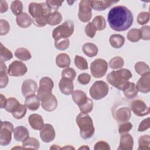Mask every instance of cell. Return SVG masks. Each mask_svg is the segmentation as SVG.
I'll return each mask as SVG.
<instances>
[{
	"label": "cell",
	"instance_id": "2",
	"mask_svg": "<svg viewBox=\"0 0 150 150\" xmlns=\"http://www.w3.org/2000/svg\"><path fill=\"white\" fill-rule=\"evenodd\" d=\"M28 9L35 26L43 27L47 24V18L52 13V10L46 2H31Z\"/></svg>",
	"mask_w": 150,
	"mask_h": 150
},
{
	"label": "cell",
	"instance_id": "60",
	"mask_svg": "<svg viewBox=\"0 0 150 150\" xmlns=\"http://www.w3.org/2000/svg\"><path fill=\"white\" fill-rule=\"evenodd\" d=\"M90 149V148L88 146H87V145H85V146H82L81 147H80L79 148V149Z\"/></svg>",
	"mask_w": 150,
	"mask_h": 150
},
{
	"label": "cell",
	"instance_id": "33",
	"mask_svg": "<svg viewBox=\"0 0 150 150\" xmlns=\"http://www.w3.org/2000/svg\"><path fill=\"white\" fill-rule=\"evenodd\" d=\"M15 56L16 58L22 61L28 60L32 57L30 52L24 47H19L17 49L15 52Z\"/></svg>",
	"mask_w": 150,
	"mask_h": 150
},
{
	"label": "cell",
	"instance_id": "55",
	"mask_svg": "<svg viewBox=\"0 0 150 150\" xmlns=\"http://www.w3.org/2000/svg\"><path fill=\"white\" fill-rule=\"evenodd\" d=\"M150 127V121L149 118L148 117L144 120H142L139 125L138 131L139 132H144L148 129Z\"/></svg>",
	"mask_w": 150,
	"mask_h": 150
},
{
	"label": "cell",
	"instance_id": "51",
	"mask_svg": "<svg viewBox=\"0 0 150 150\" xmlns=\"http://www.w3.org/2000/svg\"><path fill=\"white\" fill-rule=\"evenodd\" d=\"M139 30L141 34V39L144 40H149L150 39V27L148 25H145Z\"/></svg>",
	"mask_w": 150,
	"mask_h": 150
},
{
	"label": "cell",
	"instance_id": "11",
	"mask_svg": "<svg viewBox=\"0 0 150 150\" xmlns=\"http://www.w3.org/2000/svg\"><path fill=\"white\" fill-rule=\"evenodd\" d=\"M28 71V69L25 63L21 61L14 60L9 66L8 74L10 76L21 77L25 75Z\"/></svg>",
	"mask_w": 150,
	"mask_h": 150
},
{
	"label": "cell",
	"instance_id": "14",
	"mask_svg": "<svg viewBox=\"0 0 150 150\" xmlns=\"http://www.w3.org/2000/svg\"><path fill=\"white\" fill-rule=\"evenodd\" d=\"M38 89V85L35 81L32 79H26L24 80L22 84L21 91L25 97L35 94Z\"/></svg>",
	"mask_w": 150,
	"mask_h": 150
},
{
	"label": "cell",
	"instance_id": "25",
	"mask_svg": "<svg viewBox=\"0 0 150 150\" xmlns=\"http://www.w3.org/2000/svg\"><path fill=\"white\" fill-rule=\"evenodd\" d=\"M25 105L27 108L31 111L37 110L40 106V100L35 94L26 97Z\"/></svg>",
	"mask_w": 150,
	"mask_h": 150
},
{
	"label": "cell",
	"instance_id": "47",
	"mask_svg": "<svg viewBox=\"0 0 150 150\" xmlns=\"http://www.w3.org/2000/svg\"><path fill=\"white\" fill-rule=\"evenodd\" d=\"M149 21V13L148 12H141L137 16V22L139 25H145Z\"/></svg>",
	"mask_w": 150,
	"mask_h": 150
},
{
	"label": "cell",
	"instance_id": "9",
	"mask_svg": "<svg viewBox=\"0 0 150 150\" xmlns=\"http://www.w3.org/2000/svg\"><path fill=\"white\" fill-rule=\"evenodd\" d=\"M53 86L54 83L52 79L49 77H44L40 80L37 96L40 101L45 97L52 94Z\"/></svg>",
	"mask_w": 150,
	"mask_h": 150
},
{
	"label": "cell",
	"instance_id": "28",
	"mask_svg": "<svg viewBox=\"0 0 150 150\" xmlns=\"http://www.w3.org/2000/svg\"><path fill=\"white\" fill-rule=\"evenodd\" d=\"M83 53L89 57L96 56L98 53L97 46L92 43H86L82 46Z\"/></svg>",
	"mask_w": 150,
	"mask_h": 150
},
{
	"label": "cell",
	"instance_id": "4",
	"mask_svg": "<svg viewBox=\"0 0 150 150\" xmlns=\"http://www.w3.org/2000/svg\"><path fill=\"white\" fill-rule=\"evenodd\" d=\"M76 121L80 129L81 137L84 139L91 138L95 131L91 118L87 113L81 112L77 115Z\"/></svg>",
	"mask_w": 150,
	"mask_h": 150
},
{
	"label": "cell",
	"instance_id": "3",
	"mask_svg": "<svg viewBox=\"0 0 150 150\" xmlns=\"http://www.w3.org/2000/svg\"><path fill=\"white\" fill-rule=\"evenodd\" d=\"M132 77V73L128 69H121L114 70L107 75V80L110 84L122 90L125 84Z\"/></svg>",
	"mask_w": 150,
	"mask_h": 150
},
{
	"label": "cell",
	"instance_id": "52",
	"mask_svg": "<svg viewBox=\"0 0 150 150\" xmlns=\"http://www.w3.org/2000/svg\"><path fill=\"white\" fill-rule=\"evenodd\" d=\"M91 80V76L88 73H81L77 77V81L81 84L86 85Z\"/></svg>",
	"mask_w": 150,
	"mask_h": 150
},
{
	"label": "cell",
	"instance_id": "32",
	"mask_svg": "<svg viewBox=\"0 0 150 150\" xmlns=\"http://www.w3.org/2000/svg\"><path fill=\"white\" fill-rule=\"evenodd\" d=\"M62 21V15L58 11L52 12L48 16L47 19V24L51 26L59 25Z\"/></svg>",
	"mask_w": 150,
	"mask_h": 150
},
{
	"label": "cell",
	"instance_id": "20",
	"mask_svg": "<svg viewBox=\"0 0 150 150\" xmlns=\"http://www.w3.org/2000/svg\"><path fill=\"white\" fill-rule=\"evenodd\" d=\"M28 122L31 128L35 130H40L44 125L42 117L38 114H32L28 117Z\"/></svg>",
	"mask_w": 150,
	"mask_h": 150
},
{
	"label": "cell",
	"instance_id": "34",
	"mask_svg": "<svg viewBox=\"0 0 150 150\" xmlns=\"http://www.w3.org/2000/svg\"><path fill=\"white\" fill-rule=\"evenodd\" d=\"M21 104L14 97H9L7 99L6 105L5 107V109L6 111L9 112H13L15 111Z\"/></svg>",
	"mask_w": 150,
	"mask_h": 150
},
{
	"label": "cell",
	"instance_id": "5",
	"mask_svg": "<svg viewBox=\"0 0 150 150\" xmlns=\"http://www.w3.org/2000/svg\"><path fill=\"white\" fill-rule=\"evenodd\" d=\"M74 30L73 22L70 20H67L53 29L52 37L54 40L69 38L73 33Z\"/></svg>",
	"mask_w": 150,
	"mask_h": 150
},
{
	"label": "cell",
	"instance_id": "16",
	"mask_svg": "<svg viewBox=\"0 0 150 150\" xmlns=\"http://www.w3.org/2000/svg\"><path fill=\"white\" fill-rule=\"evenodd\" d=\"M42 107L46 111H53L57 107V100L52 94L45 97L41 100Z\"/></svg>",
	"mask_w": 150,
	"mask_h": 150
},
{
	"label": "cell",
	"instance_id": "24",
	"mask_svg": "<svg viewBox=\"0 0 150 150\" xmlns=\"http://www.w3.org/2000/svg\"><path fill=\"white\" fill-rule=\"evenodd\" d=\"M118 2L112 1H90V4L91 8L96 11H104L113 4H116Z\"/></svg>",
	"mask_w": 150,
	"mask_h": 150
},
{
	"label": "cell",
	"instance_id": "6",
	"mask_svg": "<svg viewBox=\"0 0 150 150\" xmlns=\"http://www.w3.org/2000/svg\"><path fill=\"white\" fill-rule=\"evenodd\" d=\"M109 91L107 83L102 80L95 81L91 86L89 93L91 97L96 100H100L105 97Z\"/></svg>",
	"mask_w": 150,
	"mask_h": 150
},
{
	"label": "cell",
	"instance_id": "50",
	"mask_svg": "<svg viewBox=\"0 0 150 150\" xmlns=\"http://www.w3.org/2000/svg\"><path fill=\"white\" fill-rule=\"evenodd\" d=\"M132 128V124L131 122L128 121L122 122L119 125L118 132L121 135L126 134V133H128Z\"/></svg>",
	"mask_w": 150,
	"mask_h": 150
},
{
	"label": "cell",
	"instance_id": "15",
	"mask_svg": "<svg viewBox=\"0 0 150 150\" xmlns=\"http://www.w3.org/2000/svg\"><path fill=\"white\" fill-rule=\"evenodd\" d=\"M136 87L138 91L142 93H147L150 91V73L143 74L138 80Z\"/></svg>",
	"mask_w": 150,
	"mask_h": 150
},
{
	"label": "cell",
	"instance_id": "8",
	"mask_svg": "<svg viewBox=\"0 0 150 150\" xmlns=\"http://www.w3.org/2000/svg\"><path fill=\"white\" fill-rule=\"evenodd\" d=\"M108 69V63L103 59H97L90 64V71L91 75L97 79L103 77Z\"/></svg>",
	"mask_w": 150,
	"mask_h": 150
},
{
	"label": "cell",
	"instance_id": "30",
	"mask_svg": "<svg viewBox=\"0 0 150 150\" xmlns=\"http://www.w3.org/2000/svg\"><path fill=\"white\" fill-rule=\"evenodd\" d=\"M1 70H0V87L1 88L6 87L8 84L9 79L8 77V70L6 65L4 62L1 61L0 63Z\"/></svg>",
	"mask_w": 150,
	"mask_h": 150
},
{
	"label": "cell",
	"instance_id": "59",
	"mask_svg": "<svg viewBox=\"0 0 150 150\" xmlns=\"http://www.w3.org/2000/svg\"><path fill=\"white\" fill-rule=\"evenodd\" d=\"M62 149H74V147H73V146H70V145H67V146H66L62 147Z\"/></svg>",
	"mask_w": 150,
	"mask_h": 150
},
{
	"label": "cell",
	"instance_id": "19",
	"mask_svg": "<svg viewBox=\"0 0 150 150\" xmlns=\"http://www.w3.org/2000/svg\"><path fill=\"white\" fill-rule=\"evenodd\" d=\"M131 116V110L128 107H123L119 108L114 112V118L119 122H124L128 121Z\"/></svg>",
	"mask_w": 150,
	"mask_h": 150
},
{
	"label": "cell",
	"instance_id": "7",
	"mask_svg": "<svg viewBox=\"0 0 150 150\" xmlns=\"http://www.w3.org/2000/svg\"><path fill=\"white\" fill-rule=\"evenodd\" d=\"M13 130V125L11 122L1 121L0 129V144L1 146H6L11 143Z\"/></svg>",
	"mask_w": 150,
	"mask_h": 150
},
{
	"label": "cell",
	"instance_id": "17",
	"mask_svg": "<svg viewBox=\"0 0 150 150\" xmlns=\"http://www.w3.org/2000/svg\"><path fill=\"white\" fill-rule=\"evenodd\" d=\"M59 87L62 94L66 96L70 95L72 94L74 90L73 80L69 79L62 77L59 83Z\"/></svg>",
	"mask_w": 150,
	"mask_h": 150
},
{
	"label": "cell",
	"instance_id": "21",
	"mask_svg": "<svg viewBox=\"0 0 150 150\" xmlns=\"http://www.w3.org/2000/svg\"><path fill=\"white\" fill-rule=\"evenodd\" d=\"M125 97L128 99L135 97L138 94V90L134 83L128 81L122 89Z\"/></svg>",
	"mask_w": 150,
	"mask_h": 150
},
{
	"label": "cell",
	"instance_id": "41",
	"mask_svg": "<svg viewBox=\"0 0 150 150\" xmlns=\"http://www.w3.org/2000/svg\"><path fill=\"white\" fill-rule=\"evenodd\" d=\"M11 9L12 12L13 13L14 15L16 16L22 13L23 10V4L22 2L20 1H14L11 3Z\"/></svg>",
	"mask_w": 150,
	"mask_h": 150
},
{
	"label": "cell",
	"instance_id": "18",
	"mask_svg": "<svg viewBox=\"0 0 150 150\" xmlns=\"http://www.w3.org/2000/svg\"><path fill=\"white\" fill-rule=\"evenodd\" d=\"M134 145V139L132 135L128 133L121 134L120 145L117 149L132 150Z\"/></svg>",
	"mask_w": 150,
	"mask_h": 150
},
{
	"label": "cell",
	"instance_id": "39",
	"mask_svg": "<svg viewBox=\"0 0 150 150\" xmlns=\"http://www.w3.org/2000/svg\"><path fill=\"white\" fill-rule=\"evenodd\" d=\"M124 64V59L120 56H115L109 62V66L112 69H121Z\"/></svg>",
	"mask_w": 150,
	"mask_h": 150
},
{
	"label": "cell",
	"instance_id": "12",
	"mask_svg": "<svg viewBox=\"0 0 150 150\" xmlns=\"http://www.w3.org/2000/svg\"><path fill=\"white\" fill-rule=\"evenodd\" d=\"M134 114L138 117H143L149 114V108L144 101L141 100H133L130 105Z\"/></svg>",
	"mask_w": 150,
	"mask_h": 150
},
{
	"label": "cell",
	"instance_id": "54",
	"mask_svg": "<svg viewBox=\"0 0 150 150\" xmlns=\"http://www.w3.org/2000/svg\"><path fill=\"white\" fill-rule=\"evenodd\" d=\"M94 149L95 150H110V147L107 142L104 141H100L95 144Z\"/></svg>",
	"mask_w": 150,
	"mask_h": 150
},
{
	"label": "cell",
	"instance_id": "22",
	"mask_svg": "<svg viewBox=\"0 0 150 150\" xmlns=\"http://www.w3.org/2000/svg\"><path fill=\"white\" fill-rule=\"evenodd\" d=\"M16 22L17 25L22 28L29 27L33 23L32 18L26 12H22L16 16Z\"/></svg>",
	"mask_w": 150,
	"mask_h": 150
},
{
	"label": "cell",
	"instance_id": "44",
	"mask_svg": "<svg viewBox=\"0 0 150 150\" xmlns=\"http://www.w3.org/2000/svg\"><path fill=\"white\" fill-rule=\"evenodd\" d=\"M79 110L81 112L88 113L90 112L93 108V102L91 99L88 98L87 101L80 106H79Z\"/></svg>",
	"mask_w": 150,
	"mask_h": 150
},
{
	"label": "cell",
	"instance_id": "46",
	"mask_svg": "<svg viewBox=\"0 0 150 150\" xmlns=\"http://www.w3.org/2000/svg\"><path fill=\"white\" fill-rule=\"evenodd\" d=\"M27 111V108L25 105L21 104L19 108L13 112L12 113V116L16 119H21L26 114Z\"/></svg>",
	"mask_w": 150,
	"mask_h": 150
},
{
	"label": "cell",
	"instance_id": "29",
	"mask_svg": "<svg viewBox=\"0 0 150 150\" xmlns=\"http://www.w3.org/2000/svg\"><path fill=\"white\" fill-rule=\"evenodd\" d=\"M109 42L112 47L119 49L124 45L125 42V38L121 35L113 34L110 36Z\"/></svg>",
	"mask_w": 150,
	"mask_h": 150
},
{
	"label": "cell",
	"instance_id": "40",
	"mask_svg": "<svg viewBox=\"0 0 150 150\" xmlns=\"http://www.w3.org/2000/svg\"><path fill=\"white\" fill-rule=\"evenodd\" d=\"M0 58L1 61L6 62L11 60L13 57L12 53L8 49L6 48L2 43H1V47H0Z\"/></svg>",
	"mask_w": 150,
	"mask_h": 150
},
{
	"label": "cell",
	"instance_id": "38",
	"mask_svg": "<svg viewBox=\"0 0 150 150\" xmlns=\"http://www.w3.org/2000/svg\"><path fill=\"white\" fill-rule=\"evenodd\" d=\"M134 69L137 73L140 76H142L149 72V66L144 62H138L135 63L134 66Z\"/></svg>",
	"mask_w": 150,
	"mask_h": 150
},
{
	"label": "cell",
	"instance_id": "53",
	"mask_svg": "<svg viewBox=\"0 0 150 150\" xmlns=\"http://www.w3.org/2000/svg\"><path fill=\"white\" fill-rule=\"evenodd\" d=\"M63 1L56 0V1H53V0H47L46 1V3L48 5V6L50 7L52 11H56L57 9L62 5Z\"/></svg>",
	"mask_w": 150,
	"mask_h": 150
},
{
	"label": "cell",
	"instance_id": "1",
	"mask_svg": "<svg viewBox=\"0 0 150 150\" xmlns=\"http://www.w3.org/2000/svg\"><path fill=\"white\" fill-rule=\"evenodd\" d=\"M110 28L115 31L121 32L128 29L133 22L131 11L124 6H116L111 8L107 15Z\"/></svg>",
	"mask_w": 150,
	"mask_h": 150
},
{
	"label": "cell",
	"instance_id": "49",
	"mask_svg": "<svg viewBox=\"0 0 150 150\" xmlns=\"http://www.w3.org/2000/svg\"><path fill=\"white\" fill-rule=\"evenodd\" d=\"M97 29L92 22H88L85 27V32L87 36L90 38L94 37Z\"/></svg>",
	"mask_w": 150,
	"mask_h": 150
},
{
	"label": "cell",
	"instance_id": "37",
	"mask_svg": "<svg viewBox=\"0 0 150 150\" xmlns=\"http://www.w3.org/2000/svg\"><path fill=\"white\" fill-rule=\"evenodd\" d=\"M127 39L131 42H137L141 39V34L139 29L133 28L129 30L127 33Z\"/></svg>",
	"mask_w": 150,
	"mask_h": 150
},
{
	"label": "cell",
	"instance_id": "36",
	"mask_svg": "<svg viewBox=\"0 0 150 150\" xmlns=\"http://www.w3.org/2000/svg\"><path fill=\"white\" fill-rule=\"evenodd\" d=\"M92 23L96 27L97 30L101 31L106 27V22L105 18L101 15H98L94 18Z\"/></svg>",
	"mask_w": 150,
	"mask_h": 150
},
{
	"label": "cell",
	"instance_id": "58",
	"mask_svg": "<svg viewBox=\"0 0 150 150\" xmlns=\"http://www.w3.org/2000/svg\"><path fill=\"white\" fill-rule=\"evenodd\" d=\"M61 149L62 148L59 147L58 145H53L50 148V149Z\"/></svg>",
	"mask_w": 150,
	"mask_h": 150
},
{
	"label": "cell",
	"instance_id": "31",
	"mask_svg": "<svg viewBox=\"0 0 150 150\" xmlns=\"http://www.w3.org/2000/svg\"><path fill=\"white\" fill-rule=\"evenodd\" d=\"M40 146L39 141L33 137H29L22 142L23 149H38Z\"/></svg>",
	"mask_w": 150,
	"mask_h": 150
},
{
	"label": "cell",
	"instance_id": "56",
	"mask_svg": "<svg viewBox=\"0 0 150 150\" xmlns=\"http://www.w3.org/2000/svg\"><path fill=\"white\" fill-rule=\"evenodd\" d=\"M8 9V5L5 1H0V12L1 13L6 12Z\"/></svg>",
	"mask_w": 150,
	"mask_h": 150
},
{
	"label": "cell",
	"instance_id": "43",
	"mask_svg": "<svg viewBox=\"0 0 150 150\" xmlns=\"http://www.w3.org/2000/svg\"><path fill=\"white\" fill-rule=\"evenodd\" d=\"M70 45V40L69 38L60 39L54 40V46L56 49L59 50H64L67 49Z\"/></svg>",
	"mask_w": 150,
	"mask_h": 150
},
{
	"label": "cell",
	"instance_id": "48",
	"mask_svg": "<svg viewBox=\"0 0 150 150\" xmlns=\"http://www.w3.org/2000/svg\"><path fill=\"white\" fill-rule=\"evenodd\" d=\"M10 30V25L8 22L5 19L0 20V35H6Z\"/></svg>",
	"mask_w": 150,
	"mask_h": 150
},
{
	"label": "cell",
	"instance_id": "45",
	"mask_svg": "<svg viewBox=\"0 0 150 150\" xmlns=\"http://www.w3.org/2000/svg\"><path fill=\"white\" fill-rule=\"evenodd\" d=\"M76 77V72L73 68L66 67L64 69L62 72V77L69 79L73 81Z\"/></svg>",
	"mask_w": 150,
	"mask_h": 150
},
{
	"label": "cell",
	"instance_id": "57",
	"mask_svg": "<svg viewBox=\"0 0 150 150\" xmlns=\"http://www.w3.org/2000/svg\"><path fill=\"white\" fill-rule=\"evenodd\" d=\"M7 103V99L6 97L2 94H0V107L1 108H5Z\"/></svg>",
	"mask_w": 150,
	"mask_h": 150
},
{
	"label": "cell",
	"instance_id": "10",
	"mask_svg": "<svg viewBox=\"0 0 150 150\" xmlns=\"http://www.w3.org/2000/svg\"><path fill=\"white\" fill-rule=\"evenodd\" d=\"M90 1H81L79 5L78 17L79 20L83 22H89L92 17Z\"/></svg>",
	"mask_w": 150,
	"mask_h": 150
},
{
	"label": "cell",
	"instance_id": "35",
	"mask_svg": "<svg viewBox=\"0 0 150 150\" xmlns=\"http://www.w3.org/2000/svg\"><path fill=\"white\" fill-rule=\"evenodd\" d=\"M150 149V136L144 135L138 139V150H149Z\"/></svg>",
	"mask_w": 150,
	"mask_h": 150
},
{
	"label": "cell",
	"instance_id": "27",
	"mask_svg": "<svg viewBox=\"0 0 150 150\" xmlns=\"http://www.w3.org/2000/svg\"><path fill=\"white\" fill-rule=\"evenodd\" d=\"M71 63L70 58L66 53H60L56 56V64L60 68L69 67Z\"/></svg>",
	"mask_w": 150,
	"mask_h": 150
},
{
	"label": "cell",
	"instance_id": "13",
	"mask_svg": "<svg viewBox=\"0 0 150 150\" xmlns=\"http://www.w3.org/2000/svg\"><path fill=\"white\" fill-rule=\"evenodd\" d=\"M56 137V133L53 127L50 124H44L40 130V137L42 141L46 143L53 141Z\"/></svg>",
	"mask_w": 150,
	"mask_h": 150
},
{
	"label": "cell",
	"instance_id": "23",
	"mask_svg": "<svg viewBox=\"0 0 150 150\" xmlns=\"http://www.w3.org/2000/svg\"><path fill=\"white\" fill-rule=\"evenodd\" d=\"M29 133L28 129L23 126H18L13 130L14 139L18 141L23 142L29 138Z\"/></svg>",
	"mask_w": 150,
	"mask_h": 150
},
{
	"label": "cell",
	"instance_id": "26",
	"mask_svg": "<svg viewBox=\"0 0 150 150\" xmlns=\"http://www.w3.org/2000/svg\"><path fill=\"white\" fill-rule=\"evenodd\" d=\"M71 97L73 101L78 105L80 106L85 103L87 100V96L83 91L77 90L73 91L71 94Z\"/></svg>",
	"mask_w": 150,
	"mask_h": 150
},
{
	"label": "cell",
	"instance_id": "42",
	"mask_svg": "<svg viewBox=\"0 0 150 150\" xmlns=\"http://www.w3.org/2000/svg\"><path fill=\"white\" fill-rule=\"evenodd\" d=\"M74 64L80 70H84L88 68V63L86 59L79 55H76L74 57Z\"/></svg>",
	"mask_w": 150,
	"mask_h": 150
}]
</instances>
